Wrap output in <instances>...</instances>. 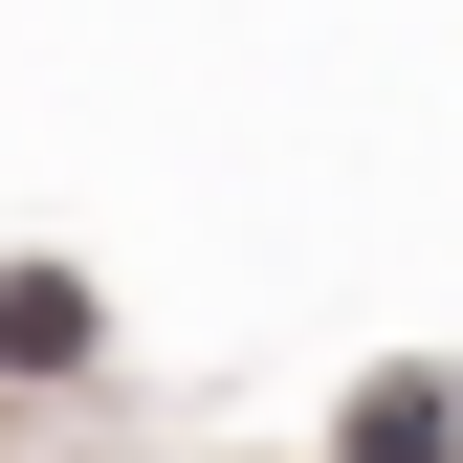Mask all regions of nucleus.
Returning a JSON list of instances; mask_svg holds the SVG:
<instances>
[{"label":"nucleus","instance_id":"f257e3e1","mask_svg":"<svg viewBox=\"0 0 463 463\" xmlns=\"http://www.w3.org/2000/svg\"><path fill=\"white\" fill-rule=\"evenodd\" d=\"M0 375H89V287L67 265H0Z\"/></svg>","mask_w":463,"mask_h":463},{"label":"nucleus","instance_id":"f03ea898","mask_svg":"<svg viewBox=\"0 0 463 463\" xmlns=\"http://www.w3.org/2000/svg\"><path fill=\"white\" fill-rule=\"evenodd\" d=\"M331 463H463V397H441V375H375V397H354V441H331Z\"/></svg>","mask_w":463,"mask_h":463}]
</instances>
